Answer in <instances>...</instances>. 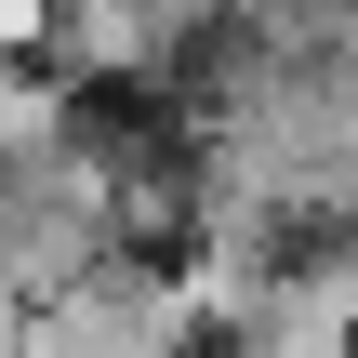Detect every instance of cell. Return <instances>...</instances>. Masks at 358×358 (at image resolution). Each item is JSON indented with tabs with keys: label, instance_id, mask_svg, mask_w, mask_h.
Returning a JSON list of instances; mask_svg holds the SVG:
<instances>
[{
	"label": "cell",
	"instance_id": "1",
	"mask_svg": "<svg viewBox=\"0 0 358 358\" xmlns=\"http://www.w3.org/2000/svg\"><path fill=\"white\" fill-rule=\"evenodd\" d=\"M213 345L226 358H358V252H279Z\"/></svg>",
	"mask_w": 358,
	"mask_h": 358
},
{
	"label": "cell",
	"instance_id": "2",
	"mask_svg": "<svg viewBox=\"0 0 358 358\" xmlns=\"http://www.w3.org/2000/svg\"><path fill=\"white\" fill-rule=\"evenodd\" d=\"M199 27H213V0H53L40 40L66 53V80H159L199 53Z\"/></svg>",
	"mask_w": 358,
	"mask_h": 358
},
{
	"label": "cell",
	"instance_id": "3",
	"mask_svg": "<svg viewBox=\"0 0 358 358\" xmlns=\"http://www.w3.org/2000/svg\"><path fill=\"white\" fill-rule=\"evenodd\" d=\"M66 133H80V93H66V80H40L27 53H0V173L53 159Z\"/></svg>",
	"mask_w": 358,
	"mask_h": 358
},
{
	"label": "cell",
	"instance_id": "4",
	"mask_svg": "<svg viewBox=\"0 0 358 358\" xmlns=\"http://www.w3.org/2000/svg\"><path fill=\"white\" fill-rule=\"evenodd\" d=\"M0 358H27V292H0Z\"/></svg>",
	"mask_w": 358,
	"mask_h": 358
}]
</instances>
